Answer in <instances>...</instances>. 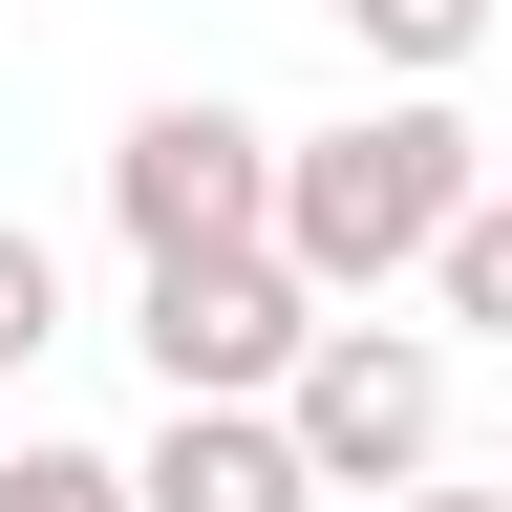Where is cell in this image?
Masks as SVG:
<instances>
[{
  "mask_svg": "<svg viewBox=\"0 0 512 512\" xmlns=\"http://www.w3.org/2000/svg\"><path fill=\"white\" fill-rule=\"evenodd\" d=\"M470 107L448 86H384V107H342V128H299L278 150V256L320 299H384V278H427L448 256V214H470Z\"/></svg>",
  "mask_w": 512,
  "mask_h": 512,
  "instance_id": "obj_1",
  "label": "cell"
},
{
  "mask_svg": "<svg viewBox=\"0 0 512 512\" xmlns=\"http://www.w3.org/2000/svg\"><path fill=\"white\" fill-rule=\"evenodd\" d=\"M320 320H342V299H320V278H299L278 235H192V256H150V299H128V342H150V384H171V406H235V384L278 406Z\"/></svg>",
  "mask_w": 512,
  "mask_h": 512,
  "instance_id": "obj_2",
  "label": "cell"
},
{
  "mask_svg": "<svg viewBox=\"0 0 512 512\" xmlns=\"http://www.w3.org/2000/svg\"><path fill=\"white\" fill-rule=\"evenodd\" d=\"M278 406H299V448H320V491H427L448 470V320H320V342H299V384H278Z\"/></svg>",
  "mask_w": 512,
  "mask_h": 512,
  "instance_id": "obj_3",
  "label": "cell"
},
{
  "mask_svg": "<svg viewBox=\"0 0 512 512\" xmlns=\"http://www.w3.org/2000/svg\"><path fill=\"white\" fill-rule=\"evenodd\" d=\"M278 150H299V128H256V107H214V86L128 107V128H107V235H128V256H192V235H278Z\"/></svg>",
  "mask_w": 512,
  "mask_h": 512,
  "instance_id": "obj_4",
  "label": "cell"
},
{
  "mask_svg": "<svg viewBox=\"0 0 512 512\" xmlns=\"http://www.w3.org/2000/svg\"><path fill=\"white\" fill-rule=\"evenodd\" d=\"M128 470H150V512H320V448H299V406H171L150 448H128Z\"/></svg>",
  "mask_w": 512,
  "mask_h": 512,
  "instance_id": "obj_5",
  "label": "cell"
},
{
  "mask_svg": "<svg viewBox=\"0 0 512 512\" xmlns=\"http://www.w3.org/2000/svg\"><path fill=\"white\" fill-rule=\"evenodd\" d=\"M427 320H448V342H512V192H470V214H448V256H427Z\"/></svg>",
  "mask_w": 512,
  "mask_h": 512,
  "instance_id": "obj_6",
  "label": "cell"
},
{
  "mask_svg": "<svg viewBox=\"0 0 512 512\" xmlns=\"http://www.w3.org/2000/svg\"><path fill=\"white\" fill-rule=\"evenodd\" d=\"M342 43L384 64V86H448V64L491 43V0H342Z\"/></svg>",
  "mask_w": 512,
  "mask_h": 512,
  "instance_id": "obj_7",
  "label": "cell"
},
{
  "mask_svg": "<svg viewBox=\"0 0 512 512\" xmlns=\"http://www.w3.org/2000/svg\"><path fill=\"white\" fill-rule=\"evenodd\" d=\"M0 512H150V470H107V448H0Z\"/></svg>",
  "mask_w": 512,
  "mask_h": 512,
  "instance_id": "obj_8",
  "label": "cell"
},
{
  "mask_svg": "<svg viewBox=\"0 0 512 512\" xmlns=\"http://www.w3.org/2000/svg\"><path fill=\"white\" fill-rule=\"evenodd\" d=\"M43 342H64V256H43V235H22V214H0V384H22V363H43Z\"/></svg>",
  "mask_w": 512,
  "mask_h": 512,
  "instance_id": "obj_9",
  "label": "cell"
},
{
  "mask_svg": "<svg viewBox=\"0 0 512 512\" xmlns=\"http://www.w3.org/2000/svg\"><path fill=\"white\" fill-rule=\"evenodd\" d=\"M384 512H512V491H448V470H427V491H384Z\"/></svg>",
  "mask_w": 512,
  "mask_h": 512,
  "instance_id": "obj_10",
  "label": "cell"
}]
</instances>
